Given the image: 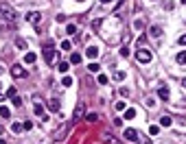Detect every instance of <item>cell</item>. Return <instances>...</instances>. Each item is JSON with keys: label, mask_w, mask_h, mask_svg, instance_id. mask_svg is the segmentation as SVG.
<instances>
[{"label": "cell", "mask_w": 186, "mask_h": 144, "mask_svg": "<svg viewBox=\"0 0 186 144\" xmlns=\"http://www.w3.org/2000/svg\"><path fill=\"white\" fill-rule=\"evenodd\" d=\"M79 2H81V0H79Z\"/></svg>", "instance_id": "obj_43"}, {"label": "cell", "mask_w": 186, "mask_h": 144, "mask_svg": "<svg viewBox=\"0 0 186 144\" xmlns=\"http://www.w3.org/2000/svg\"><path fill=\"white\" fill-rule=\"evenodd\" d=\"M40 20H42V13H40V11H31V13H26V22H29V24L40 26Z\"/></svg>", "instance_id": "obj_4"}, {"label": "cell", "mask_w": 186, "mask_h": 144, "mask_svg": "<svg viewBox=\"0 0 186 144\" xmlns=\"http://www.w3.org/2000/svg\"><path fill=\"white\" fill-rule=\"evenodd\" d=\"M99 83L105 85V83H107V77H105V74H99Z\"/></svg>", "instance_id": "obj_31"}, {"label": "cell", "mask_w": 186, "mask_h": 144, "mask_svg": "<svg viewBox=\"0 0 186 144\" xmlns=\"http://www.w3.org/2000/svg\"><path fill=\"white\" fill-rule=\"evenodd\" d=\"M182 4H186V0H182Z\"/></svg>", "instance_id": "obj_40"}, {"label": "cell", "mask_w": 186, "mask_h": 144, "mask_svg": "<svg viewBox=\"0 0 186 144\" xmlns=\"http://www.w3.org/2000/svg\"><path fill=\"white\" fill-rule=\"evenodd\" d=\"M0 144H7V142H4V140H2V138H0Z\"/></svg>", "instance_id": "obj_38"}, {"label": "cell", "mask_w": 186, "mask_h": 144, "mask_svg": "<svg viewBox=\"0 0 186 144\" xmlns=\"http://www.w3.org/2000/svg\"><path fill=\"white\" fill-rule=\"evenodd\" d=\"M24 129H26V131H31V129H33V122H31V120H29V122H24Z\"/></svg>", "instance_id": "obj_34"}, {"label": "cell", "mask_w": 186, "mask_h": 144, "mask_svg": "<svg viewBox=\"0 0 186 144\" xmlns=\"http://www.w3.org/2000/svg\"><path fill=\"white\" fill-rule=\"evenodd\" d=\"M70 48H72V42H68V40L61 42V50H70Z\"/></svg>", "instance_id": "obj_23"}, {"label": "cell", "mask_w": 186, "mask_h": 144, "mask_svg": "<svg viewBox=\"0 0 186 144\" xmlns=\"http://www.w3.org/2000/svg\"><path fill=\"white\" fill-rule=\"evenodd\" d=\"M83 111H86V105H79V107H77V109H75V116H72V120H75V122H77V120H79V118H81V116H83Z\"/></svg>", "instance_id": "obj_9"}, {"label": "cell", "mask_w": 186, "mask_h": 144, "mask_svg": "<svg viewBox=\"0 0 186 144\" xmlns=\"http://www.w3.org/2000/svg\"><path fill=\"white\" fill-rule=\"evenodd\" d=\"M66 33H68V35H75V33H77V26H75V24H68V26H66Z\"/></svg>", "instance_id": "obj_18"}, {"label": "cell", "mask_w": 186, "mask_h": 144, "mask_svg": "<svg viewBox=\"0 0 186 144\" xmlns=\"http://www.w3.org/2000/svg\"><path fill=\"white\" fill-rule=\"evenodd\" d=\"M92 29H94V31H99V29H101V20H94V24H92Z\"/></svg>", "instance_id": "obj_33"}, {"label": "cell", "mask_w": 186, "mask_h": 144, "mask_svg": "<svg viewBox=\"0 0 186 144\" xmlns=\"http://www.w3.org/2000/svg\"><path fill=\"white\" fill-rule=\"evenodd\" d=\"M33 103H35V114H37L40 118H46V114H44V103H42V98H40V96H35V98H33Z\"/></svg>", "instance_id": "obj_6"}, {"label": "cell", "mask_w": 186, "mask_h": 144, "mask_svg": "<svg viewBox=\"0 0 186 144\" xmlns=\"http://www.w3.org/2000/svg\"><path fill=\"white\" fill-rule=\"evenodd\" d=\"M86 55H88L90 59H96V57H99V48H96V46H88Z\"/></svg>", "instance_id": "obj_10"}, {"label": "cell", "mask_w": 186, "mask_h": 144, "mask_svg": "<svg viewBox=\"0 0 186 144\" xmlns=\"http://www.w3.org/2000/svg\"><path fill=\"white\" fill-rule=\"evenodd\" d=\"M24 61H26V63H33V61H35V52L26 50V55H24Z\"/></svg>", "instance_id": "obj_14"}, {"label": "cell", "mask_w": 186, "mask_h": 144, "mask_svg": "<svg viewBox=\"0 0 186 144\" xmlns=\"http://www.w3.org/2000/svg\"><path fill=\"white\" fill-rule=\"evenodd\" d=\"M11 129H13L15 133H20V131H24V122H13V125H11Z\"/></svg>", "instance_id": "obj_16"}, {"label": "cell", "mask_w": 186, "mask_h": 144, "mask_svg": "<svg viewBox=\"0 0 186 144\" xmlns=\"http://www.w3.org/2000/svg\"><path fill=\"white\" fill-rule=\"evenodd\" d=\"M88 70H90V72H99V66H96V63H90Z\"/></svg>", "instance_id": "obj_32"}, {"label": "cell", "mask_w": 186, "mask_h": 144, "mask_svg": "<svg viewBox=\"0 0 186 144\" xmlns=\"http://www.w3.org/2000/svg\"><path fill=\"white\" fill-rule=\"evenodd\" d=\"M182 85H184V90H186V79H184V81H182Z\"/></svg>", "instance_id": "obj_37"}, {"label": "cell", "mask_w": 186, "mask_h": 144, "mask_svg": "<svg viewBox=\"0 0 186 144\" xmlns=\"http://www.w3.org/2000/svg\"><path fill=\"white\" fill-rule=\"evenodd\" d=\"M0 20H9L11 24L18 20V13L9 7V4H0Z\"/></svg>", "instance_id": "obj_1"}, {"label": "cell", "mask_w": 186, "mask_h": 144, "mask_svg": "<svg viewBox=\"0 0 186 144\" xmlns=\"http://www.w3.org/2000/svg\"><path fill=\"white\" fill-rule=\"evenodd\" d=\"M160 125H162V127H171V125H173V120H171L169 116H162V120H160Z\"/></svg>", "instance_id": "obj_17"}, {"label": "cell", "mask_w": 186, "mask_h": 144, "mask_svg": "<svg viewBox=\"0 0 186 144\" xmlns=\"http://www.w3.org/2000/svg\"><path fill=\"white\" fill-rule=\"evenodd\" d=\"M158 96H160V100H169V90H166V88H160V90H158Z\"/></svg>", "instance_id": "obj_13"}, {"label": "cell", "mask_w": 186, "mask_h": 144, "mask_svg": "<svg viewBox=\"0 0 186 144\" xmlns=\"http://www.w3.org/2000/svg\"><path fill=\"white\" fill-rule=\"evenodd\" d=\"M138 142H140V144H149V138H142V136H138Z\"/></svg>", "instance_id": "obj_35"}, {"label": "cell", "mask_w": 186, "mask_h": 144, "mask_svg": "<svg viewBox=\"0 0 186 144\" xmlns=\"http://www.w3.org/2000/svg\"><path fill=\"white\" fill-rule=\"evenodd\" d=\"M125 109H127L125 100H118V103H116V111H125Z\"/></svg>", "instance_id": "obj_21"}, {"label": "cell", "mask_w": 186, "mask_h": 144, "mask_svg": "<svg viewBox=\"0 0 186 144\" xmlns=\"http://www.w3.org/2000/svg\"><path fill=\"white\" fill-rule=\"evenodd\" d=\"M125 77H127L125 72H114V79H116V81H125Z\"/></svg>", "instance_id": "obj_25"}, {"label": "cell", "mask_w": 186, "mask_h": 144, "mask_svg": "<svg viewBox=\"0 0 186 144\" xmlns=\"http://www.w3.org/2000/svg\"><path fill=\"white\" fill-rule=\"evenodd\" d=\"M0 100H2V94H0Z\"/></svg>", "instance_id": "obj_42"}, {"label": "cell", "mask_w": 186, "mask_h": 144, "mask_svg": "<svg viewBox=\"0 0 186 144\" xmlns=\"http://www.w3.org/2000/svg\"><path fill=\"white\" fill-rule=\"evenodd\" d=\"M136 118V109H125V120H134Z\"/></svg>", "instance_id": "obj_15"}, {"label": "cell", "mask_w": 186, "mask_h": 144, "mask_svg": "<svg viewBox=\"0 0 186 144\" xmlns=\"http://www.w3.org/2000/svg\"><path fill=\"white\" fill-rule=\"evenodd\" d=\"M61 83H64V88H70V85H72V77H64Z\"/></svg>", "instance_id": "obj_20"}, {"label": "cell", "mask_w": 186, "mask_h": 144, "mask_svg": "<svg viewBox=\"0 0 186 144\" xmlns=\"http://www.w3.org/2000/svg\"><path fill=\"white\" fill-rule=\"evenodd\" d=\"M175 61H178L180 66H184V63H186V50H180V52L175 55Z\"/></svg>", "instance_id": "obj_11"}, {"label": "cell", "mask_w": 186, "mask_h": 144, "mask_svg": "<svg viewBox=\"0 0 186 144\" xmlns=\"http://www.w3.org/2000/svg\"><path fill=\"white\" fill-rule=\"evenodd\" d=\"M136 59H138L140 63H151V59H153V52H151V50H144V48H140V50H136Z\"/></svg>", "instance_id": "obj_2"}, {"label": "cell", "mask_w": 186, "mask_h": 144, "mask_svg": "<svg viewBox=\"0 0 186 144\" xmlns=\"http://www.w3.org/2000/svg\"><path fill=\"white\" fill-rule=\"evenodd\" d=\"M149 35H151V37H160V35H162V29H160V26H151V29H149Z\"/></svg>", "instance_id": "obj_12"}, {"label": "cell", "mask_w": 186, "mask_h": 144, "mask_svg": "<svg viewBox=\"0 0 186 144\" xmlns=\"http://www.w3.org/2000/svg\"><path fill=\"white\" fill-rule=\"evenodd\" d=\"M15 46L18 48H26V42H24V40H15Z\"/></svg>", "instance_id": "obj_30"}, {"label": "cell", "mask_w": 186, "mask_h": 144, "mask_svg": "<svg viewBox=\"0 0 186 144\" xmlns=\"http://www.w3.org/2000/svg\"><path fill=\"white\" fill-rule=\"evenodd\" d=\"M42 52H44V59H46V63H53V61H55V57H57V52H55L53 44H46Z\"/></svg>", "instance_id": "obj_3"}, {"label": "cell", "mask_w": 186, "mask_h": 144, "mask_svg": "<svg viewBox=\"0 0 186 144\" xmlns=\"http://www.w3.org/2000/svg\"><path fill=\"white\" fill-rule=\"evenodd\" d=\"M121 57H129V48H127V46L121 48Z\"/></svg>", "instance_id": "obj_29"}, {"label": "cell", "mask_w": 186, "mask_h": 144, "mask_svg": "<svg viewBox=\"0 0 186 144\" xmlns=\"http://www.w3.org/2000/svg\"><path fill=\"white\" fill-rule=\"evenodd\" d=\"M138 131H136V129H125V138H127V140H138Z\"/></svg>", "instance_id": "obj_8"}, {"label": "cell", "mask_w": 186, "mask_h": 144, "mask_svg": "<svg viewBox=\"0 0 186 144\" xmlns=\"http://www.w3.org/2000/svg\"><path fill=\"white\" fill-rule=\"evenodd\" d=\"M180 44H182V46H186V35H182V37H180Z\"/></svg>", "instance_id": "obj_36"}, {"label": "cell", "mask_w": 186, "mask_h": 144, "mask_svg": "<svg viewBox=\"0 0 186 144\" xmlns=\"http://www.w3.org/2000/svg\"><path fill=\"white\" fill-rule=\"evenodd\" d=\"M48 109L57 114V111L61 109V103H59V98H50V100H48Z\"/></svg>", "instance_id": "obj_7"}, {"label": "cell", "mask_w": 186, "mask_h": 144, "mask_svg": "<svg viewBox=\"0 0 186 144\" xmlns=\"http://www.w3.org/2000/svg\"><path fill=\"white\" fill-rule=\"evenodd\" d=\"M7 96H9V98H15V96H18V92H15V88H11V90H7Z\"/></svg>", "instance_id": "obj_26"}, {"label": "cell", "mask_w": 186, "mask_h": 144, "mask_svg": "<svg viewBox=\"0 0 186 144\" xmlns=\"http://www.w3.org/2000/svg\"><path fill=\"white\" fill-rule=\"evenodd\" d=\"M11 77H15V79H24L26 72H24V68H22L20 63H13V66H11Z\"/></svg>", "instance_id": "obj_5"}, {"label": "cell", "mask_w": 186, "mask_h": 144, "mask_svg": "<svg viewBox=\"0 0 186 144\" xmlns=\"http://www.w3.org/2000/svg\"><path fill=\"white\" fill-rule=\"evenodd\" d=\"M68 68H70L68 61H61V63H59V72H68Z\"/></svg>", "instance_id": "obj_19"}, {"label": "cell", "mask_w": 186, "mask_h": 144, "mask_svg": "<svg viewBox=\"0 0 186 144\" xmlns=\"http://www.w3.org/2000/svg\"><path fill=\"white\" fill-rule=\"evenodd\" d=\"M70 63H75V66L81 63V55H72V57H70Z\"/></svg>", "instance_id": "obj_24"}, {"label": "cell", "mask_w": 186, "mask_h": 144, "mask_svg": "<svg viewBox=\"0 0 186 144\" xmlns=\"http://www.w3.org/2000/svg\"><path fill=\"white\" fill-rule=\"evenodd\" d=\"M0 116H2V118H9V116H11L9 107H0Z\"/></svg>", "instance_id": "obj_22"}, {"label": "cell", "mask_w": 186, "mask_h": 144, "mask_svg": "<svg viewBox=\"0 0 186 144\" xmlns=\"http://www.w3.org/2000/svg\"><path fill=\"white\" fill-rule=\"evenodd\" d=\"M96 120H99V116H96V114H88V122H96Z\"/></svg>", "instance_id": "obj_27"}, {"label": "cell", "mask_w": 186, "mask_h": 144, "mask_svg": "<svg viewBox=\"0 0 186 144\" xmlns=\"http://www.w3.org/2000/svg\"><path fill=\"white\" fill-rule=\"evenodd\" d=\"M158 131H160V127H155V125L149 127V133H151V136H158Z\"/></svg>", "instance_id": "obj_28"}, {"label": "cell", "mask_w": 186, "mask_h": 144, "mask_svg": "<svg viewBox=\"0 0 186 144\" xmlns=\"http://www.w3.org/2000/svg\"><path fill=\"white\" fill-rule=\"evenodd\" d=\"M0 133H2V127H0Z\"/></svg>", "instance_id": "obj_41"}, {"label": "cell", "mask_w": 186, "mask_h": 144, "mask_svg": "<svg viewBox=\"0 0 186 144\" xmlns=\"http://www.w3.org/2000/svg\"><path fill=\"white\" fill-rule=\"evenodd\" d=\"M101 2H112V0H101Z\"/></svg>", "instance_id": "obj_39"}]
</instances>
